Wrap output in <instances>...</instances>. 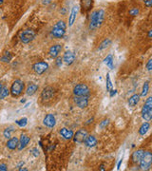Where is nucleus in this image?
I'll return each instance as SVG.
<instances>
[{"instance_id": "nucleus-1", "label": "nucleus", "mask_w": 152, "mask_h": 171, "mask_svg": "<svg viewBox=\"0 0 152 171\" xmlns=\"http://www.w3.org/2000/svg\"><path fill=\"white\" fill-rule=\"evenodd\" d=\"M104 10H96V11H94L91 13L90 16H89V29H95L99 28L104 20Z\"/></svg>"}, {"instance_id": "nucleus-2", "label": "nucleus", "mask_w": 152, "mask_h": 171, "mask_svg": "<svg viewBox=\"0 0 152 171\" xmlns=\"http://www.w3.org/2000/svg\"><path fill=\"white\" fill-rule=\"evenodd\" d=\"M141 114L142 119L146 120V122H149L152 119V97H148L146 99L144 107L142 108Z\"/></svg>"}, {"instance_id": "nucleus-3", "label": "nucleus", "mask_w": 152, "mask_h": 171, "mask_svg": "<svg viewBox=\"0 0 152 171\" xmlns=\"http://www.w3.org/2000/svg\"><path fill=\"white\" fill-rule=\"evenodd\" d=\"M25 87V84L23 81H21L20 79H16L15 81L12 84L11 89H10V92H11L13 97H18L20 96L21 93L23 92Z\"/></svg>"}, {"instance_id": "nucleus-4", "label": "nucleus", "mask_w": 152, "mask_h": 171, "mask_svg": "<svg viewBox=\"0 0 152 171\" xmlns=\"http://www.w3.org/2000/svg\"><path fill=\"white\" fill-rule=\"evenodd\" d=\"M66 23L61 20V21H58L53 26L51 34L55 38H62V37H64V35L66 33Z\"/></svg>"}, {"instance_id": "nucleus-5", "label": "nucleus", "mask_w": 152, "mask_h": 171, "mask_svg": "<svg viewBox=\"0 0 152 171\" xmlns=\"http://www.w3.org/2000/svg\"><path fill=\"white\" fill-rule=\"evenodd\" d=\"M152 163V155L149 151H145L144 155H142L141 161L139 162L140 167L142 170H148L151 166Z\"/></svg>"}, {"instance_id": "nucleus-6", "label": "nucleus", "mask_w": 152, "mask_h": 171, "mask_svg": "<svg viewBox=\"0 0 152 171\" xmlns=\"http://www.w3.org/2000/svg\"><path fill=\"white\" fill-rule=\"evenodd\" d=\"M73 93L75 96H89L90 91L89 87L86 84H78L74 87Z\"/></svg>"}, {"instance_id": "nucleus-7", "label": "nucleus", "mask_w": 152, "mask_h": 171, "mask_svg": "<svg viewBox=\"0 0 152 171\" xmlns=\"http://www.w3.org/2000/svg\"><path fill=\"white\" fill-rule=\"evenodd\" d=\"M35 37V32L32 29H26V31L22 32L20 34V40L24 44H28L32 42Z\"/></svg>"}, {"instance_id": "nucleus-8", "label": "nucleus", "mask_w": 152, "mask_h": 171, "mask_svg": "<svg viewBox=\"0 0 152 171\" xmlns=\"http://www.w3.org/2000/svg\"><path fill=\"white\" fill-rule=\"evenodd\" d=\"M88 135H89V133H88L87 130H86L85 128H81V129L78 130V131H76L75 134H73L72 139H73V141L75 143L83 144L85 142L86 138L88 137Z\"/></svg>"}, {"instance_id": "nucleus-9", "label": "nucleus", "mask_w": 152, "mask_h": 171, "mask_svg": "<svg viewBox=\"0 0 152 171\" xmlns=\"http://www.w3.org/2000/svg\"><path fill=\"white\" fill-rule=\"evenodd\" d=\"M49 68V64L44 62V61H40V62H37L35 64H33L32 66V69L35 73H37L38 75H41L43 74L45 72H47V69Z\"/></svg>"}, {"instance_id": "nucleus-10", "label": "nucleus", "mask_w": 152, "mask_h": 171, "mask_svg": "<svg viewBox=\"0 0 152 171\" xmlns=\"http://www.w3.org/2000/svg\"><path fill=\"white\" fill-rule=\"evenodd\" d=\"M54 88L52 87H46L41 92V99L43 101H50L54 96Z\"/></svg>"}, {"instance_id": "nucleus-11", "label": "nucleus", "mask_w": 152, "mask_h": 171, "mask_svg": "<svg viewBox=\"0 0 152 171\" xmlns=\"http://www.w3.org/2000/svg\"><path fill=\"white\" fill-rule=\"evenodd\" d=\"M74 102L78 107L85 108L89 106V96H75Z\"/></svg>"}, {"instance_id": "nucleus-12", "label": "nucleus", "mask_w": 152, "mask_h": 171, "mask_svg": "<svg viewBox=\"0 0 152 171\" xmlns=\"http://www.w3.org/2000/svg\"><path fill=\"white\" fill-rule=\"evenodd\" d=\"M31 141V138L28 137L27 134H22L20 136V139L18 140V146H17V148L19 151H21V150H23L28 145V143H30Z\"/></svg>"}, {"instance_id": "nucleus-13", "label": "nucleus", "mask_w": 152, "mask_h": 171, "mask_svg": "<svg viewBox=\"0 0 152 171\" xmlns=\"http://www.w3.org/2000/svg\"><path fill=\"white\" fill-rule=\"evenodd\" d=\"M43 124L47 127H50V128L54 127L55 125H56L55 116L53 114H48V115H46V117L43 120Z\"/></svg>"}, {"instance_id": "nucleus-14", "label": "nucleus", "mask_w": 152, "mask_h": 171, "mask_svg": "<svg viewBox=\"0 0 152 171\" xmlns=\"http://www.w3.org/2000/svg\"><path fill=\"white\" fill-rule=\"evenodd\" d=\"M62 45L60 44H56V45H53L52 47H51L50 49V51H49V53H50V56L51 58H56V57H58L59 53L61 52L62 51Z\"/></svg>"}, {"instance_id": "nucleus-15", "label": "nucleus", "mask_w": 152, "mask_h": 171, "mask_svg": "<svg viewBox=\"0 0 152 171\" xmlns=\"http://www.w3.org/2000/svg\"><path fill=\"white\" fill-rule=\"evenodd\" d=\"M75 60V53L71 51H68L64 53L63 56V61L66 64V65H71Z\"/></svg>"}, {"instance_id": "nucleus-16", "label": "nucleus", "mask_w": 152, "mask_h": 171, "mask_svg": "<svg viewBox=\"0 0 152 171\" xmlns=\"http://www.w3.org/2000/svg\"><path fill=\"white\" fill-rule=\"evenodd\" d=\"M145 151L142 149H138V150H135L134 152L132 153L131 155V160H132V162L134 163V164H139V162L141 161L142 155H144Z\"/></svg>"}, {"instance_id": "nucleus-17", "label": "nucleus", "mask_w": 152, "mask_h": 171, "mask_svg": "<svg viewBox=\"0 0 152 171\" xmlns=\"http://www.w3.org/2000/svg\"><path fill=\"white\" fill-rule=\"evenodd\" d=\"M60 135L65 139V140H70L72 139L73 137V131L71 129H69V128H66V127H63L60 129V131H59Z\"/></svg>"}, {"instance_id": "nucleus-18", "label": "nucleus", "mask_w": 152, "mask_h": 171, "mask_svg": "<svg viewBox=\"0 0 152 171\" xmlns=\"http://www.w3.org/2000/svg\"><path fill=\"white\" fill-rule=\"evenodd\" d=\"M84 144H85L86 146H88V147H94L95 146L97 145V139L92 135H88V137L86 138V140H85Z\"/></svg>"}, {"instance_id": "nucleus-19", "label": "nucleus", "mask_w": 152, "mask_h": 171, "mask_svg": "<svg viewBox=\"0 0 152 171\" xmlns=\"http://www.w3.org/2000/svg\"><path fill=\"white\" fill-rule=\"evenodd\" d=\"M78 14V7L77 6H74L70 12V14L69 16V26L71 27L74 23V21L76 20V16H77Z\"/></svg>"}, {"instance_id": "nucleus-20", "label": "nucleus", "mask_w": 152, "mask_h": 171, "mask_svg": "<svg viewBox=\"0 0 152 171\" xmlns=\"http://www.w3.org/2000/svg\"><path fill=\"white\" fill-rule=\"evenodd\" d=\"M18 138L17 137H13V138H9L8 142H7V147L11 150H14L17 146H18Z\"/></svg>"}, {"instance_id": "nucleus-21", "label": "nucleus", "mask_w": 152, "mask_h": 171, "mask_svg": "<svg viewBox=\"0 0 152 171\" xmlns=\"http://www.w3.org/2000/svg\"><path fill=\"white\" fill-rule=\"evenodd\" d=\"M93 4V0H81L82 12H88L90 10Z\"/></svg>"}, {"instance_id": "nucleus-22", "label": "nucleus", "mask_w": 152, "mask_h": 171, "mask_svg": "<svg viewBox=\"0 0 152 171\" xmlns=\"http://www.w3.org/2000/svg\"><path fill=\"white\" fill-rule=\"evenodd\" d=\"M38 85H36V84H33V83H32V84H30L28 86V87H27V89H26V93H27V95H28V96H32V95H33V94H35V92L38 90Z\"/></svg>"}, {"instance_id": "nucleus-23", "label": "nucleus", "mask_w": 152, "mask_h": 171, "mask_svg": "<svg viewBox=\"0 0 152 171\" xmlns=\"http://www.w3.org/2000/svg\"><path fill=\"white\" fill-rule=\"evenodd\" d=\"M149 128H150V125H149L148 122H146V123H144V124H142V126H141L140 128H139V134H140L141 136L146 135V134L147 133V131H148Z\"/></svg>"}, {"instance_id": "nucleus-24", "label": "nucleus", "mask_w": 152, "mask_h": 171, "mask_svg": "<svg viewBox=\"0 0 152 171\" xmlns=\"http://www.w3.org/2000/svg\"><path fill=\"white\" fill-rule=\"evenodd\" d=\"M140 95L139 94H133L129 99H128V105L129 107H135L138 103H139V100H140Z\"/></svg>"}, {"instance_id": "nucleus-25", "label": "nucleus", "mask_w": 152, "mask_h": 171, "mask_svg": "<svg viewBox=\"0 0 152 171\" xmlns=\"http://www.w3.org/2000/svg\"><path fill=\"white\" fill-rule=\"evenodd\" d=\"M104 63L106 64L110 69H112L113 68V56H112V54H108L106 58H104Z\"/></svg>"}, {"instance_id": "nucleus-26", "label": "nucleus", "mask_w": 152, "mask_h": 171, "mask_svg": "<svg viewBox=\"0 0 152 171\" xmlns=\"http://www.w3.org/2000/svg\"><path fill=\"white\" fill-rule=\"evenodd\" d=\"M110 45H111V40H110L109 38H107V39H104V41L100 44L98 49H99V51H103V49H107V48L109 47Z\"/></svg>"}, {"instance_id": "nucleus-27", "label": "nucleus", "mask_w": 152, "mask_h": 171, "mask_svg": "<svg viewBox=\"0 0 152 171\" xmlns=\"http://www.w3.org/2000/svg\"><path fill=\"white\" fill-rule=\"evenodd\" d=\"M148 90H149V82L146 81V82H145L144 86H142V93H141L140 96H142V97H146V96L147 95V93H148Z\"/></svg>"}, {"instance_id": "nucleus-28", "label": "nucleus", "mask_w": 152, "mask_h": 171, "mask_svg": "<svg viewBox=\"0 0 152 171\" xmlns=\"http://www.w3.org/2000/svg\"><path fill=\"white\" fill-rule=\"evenodd\" d=\"M13 131H14V128H13V126H9V127H7V128L4 130V133H3V135H4V137H5V138L9 139V138H11L12 133H13Z\"/></svg>"}, {"instance_id": "nucleus-29", "label": "nucleus", "mask_w": 152, "mask_h": 171, "mask_svg": "<svg viewBox=\"0 0 152 171\" xmlns=\"http://www.w3.org/2000/svg\"><path fill=\"white\" fill-rule=\"evenodd\" d=\"M15 123H16L17 126H19L20 127H25L28 124V119L24 117V118H21L20 120H16Z\"/></svg>"}, {"instance_id": "nucleus-30", "label": "nucleus", "mask_w": 152, "mask_h": 171, "mask_svg": "<svg viewBox=\"0 0 152 171\" xmlns=\"http://www.w3.org/2000/svg\"><path fill=\"white\" fill-rule=\"evenodd\" d=\"M113 88V85H112V82H111V79H110V75L109 73L107 74V90L109 92L110 90H112Z\"/></svg>"}, {"instance_id": "nucleus-31", "label": "nucleus", "mask_w": 152, "mask_h": 171, "mask_svg": "<svg viewBox=\"0 0 152 171\" xmlns=\"http://www.w3.org/2000/svg\"><path fill=\"white\" fill-rule=\"evenodd\" d=\"M10 93V90L7 87H3L2 90H1V92H0V100H2L4 99L5 97H7Z\"/></svg>"}, {"instance_id": "nucleus-32", "label": "nucleus", "mask_w": 152, "mask_h": 171, "mask_svg": "<svg viewBox=\"0 0 152 171\" xmlns=\"http://www.w3.org/2000/svg\"><path fill=\"white\" fill-rule=\"evenodd\" d=\"M11 60H12V54L10 53V52H6L2 56V58H1V61L2 62H5V63H9L10 61H11Z\"/></svg>"}, {"instance_id": "nucleus-33", "label": "nucleus", "mask_w": 152, "mask_h": 171, "mask_svg": "<svg viewBox=\"0 0 152 171\" xmlns=\"http://www.w3.org/2000/svg\"><path fill=\"white\" fill-rule=\"evenodd\" d=\"M109 124V120L108 119H104V120H103L102 122L99 124V127L100 128H104V127H107V126Z\"/></svg>"}, {"instance_id": "nucleus-34", "label": "nucleus", "mask_w": 152, "mask_h": 171, "mask_svg": "<svg viewBox=\"0 0 152 171\" xmlns=\"http://www.w3.org/2000/svg\"><path fill=\"white\" fill-rule=\"evenodd\" d=\"M129 14L132 16H137L139 14V9L137 8H132L129 11Z\"/></svg>"}, {"instance_id": "nucleus-35", "label": "nucleus", "mask_w": 152, "mask_h": 171, "mask_svg": "<svg viewBox=\"0 0 152 171\" xmlns=\"http://www.w3.org/2000/svg\"><path fill=\"white\" fill-rule=\"evenodd\" d=\"M63 63V58L61 57H56V66L57 67H61Z\"/></svg>"}, {"instance_id": "nucleus-36", "label": "nucleus", "mask_w": 152, "mask_h": 171, "mask_svg": "<svg viewBox=\"0 0 152 171\" xmlns=\"http://www.w3.org/2000/svg\"><path fill=\"white\" fill-rule=\"evenodd\" d=\"M32 154L34 156V157H38L39 156V150H38L37 148H33V149H32Z\"/></svg>"}, {"instance_id": "nucleus-37", "label": "nucleus", "mask_w": 152, "mask_h": 171, "mask_svg": "<svg viewBox=\"0 0 152 171\" xmlns=\"http://www.w3.org/2000/svg\"><path fill=\"white\" fill-rule=\"evenodd\" d=\"M146 68H147V70H149V72L152 69V59L151 58L148 60V62L146 64Z\"/></svg>"}, {"instance_id": "nucleus-38", "label": "nucleus", "mask_w": 152, "mask_h": 171, "mask_svg": "<svg viewBox=\"0 0 152 171\" xmlns=\"http://www.w3.org/2000/svg\"><path fill=\"white\" fill-rule=\"evenodd\" d=\"M8 167L6 164H0V171H7Z\"/></svg>"}, {"instance_id": "nucleus-39", "label": "nucleus", "mask_w": 152, "mask_h": 171, "mask_svg": "<svg viewBox=\"0 0 152 171\" xmlns=\"http://www.w3.org/2000/svg\"><path fill=\"white\" fill-rule=\"evenodd\" d=\"M145 4L147 8H150L151 5H152V0H146V1L145 2Z\"/></svg>"}, {"instance_id": "nucleus-40", "label": "nucleus", "mask_w": 152, "mask_h": 171, "mask_svg": "<svg viewBox=\"0 0 152 171\" xmlns=\"http://www.w3.org/2000/svg\"><path fill=\"white\" fill-rule=\"evenodd\" d=\"M109 92H110V96L112 97L113 95H115V94H116V90H115V89H114V90L112 89V90H110Z\"/></svg>"}, {"instance_id": "nucleus-41", "label": "nucleus", "mask_w": 152, "mask_h": 171, "mask_svg": "<svg viewBox=\"0 0 152 171\" xmlns=\"http://www.w3.org/2000/svg\"><path fill=\"white\" fill-rule=\"evenodd\" d=\"M122 163H123V159H121V160L119 161V163H118V165H117V168H118V169H120V166H121Z\"/></svg>"}, {"instance_id": "nucleus-42", "label": "nucleus", "mask_w": 152, "mask_h": 171, "mask_svg": "<svg viewBox=\"0 0 152 171\" xmlns=\"http://www.w3.org/2000/svg\"><path fill=\"white\" fill-rule=\"evenodd\" d=\"M51 0H45V1L43 2V4L47 5V4H49V3H51Z\"/></svg>"}, {"instance_id": "nucleus-43", "label": "nucleus", "mask_w": 152, "mask_h": 171, "mask_svg": "<svg viewBox=\"0 0 152 171\" xmlns=\"http://www.w3.org/2000/svg\"><path fill=\"white\" fill-rule=\"evenodd\" d=\"M151 35H152V31H149L148 32V38H151Z\"/></svg>"}, {"instance_id": "nucleus-44", "label": "nucleus", "mask_w": 152, "mask_h": 171, "mask_svg": "<svg viewBox=\"0 0 152 171\" xmlns=\"http://www.w3.org/2000/svg\"><path fill=\"white\" fill-rule=\"evenodd\" d=\"M2 88H3V85H2V83H0V92H1Z\"/></svg>"}, {"instance_id": "nucleus-45", "label": "nucleus", "mask_w": 152, "mask_h": 171, "mask_svg": "<svg viewBox=\"0 0 152 171\" xmlns=\"http://www.w3.org/2000/svg\"><path fill=\"white\" fill-rule=\"evenodd\" d=\"M3 2H4V0H0V6L3 4Z\"/></svg>"}, {"instance_id": "nucleus-46", "label": "nucleus", "mask_w": 152, "mask_h": 171, "mask_svg": "<svg viewBox=\"0 0 152 171\" xmlns=\"http://www.w3.org/2000/svg\"><path fill=\"white\" fill-rule=\"evenodd\" d=\"M100 169H101V170H104V165H101V168H100Z\"/></svg>"}]
</instances>
